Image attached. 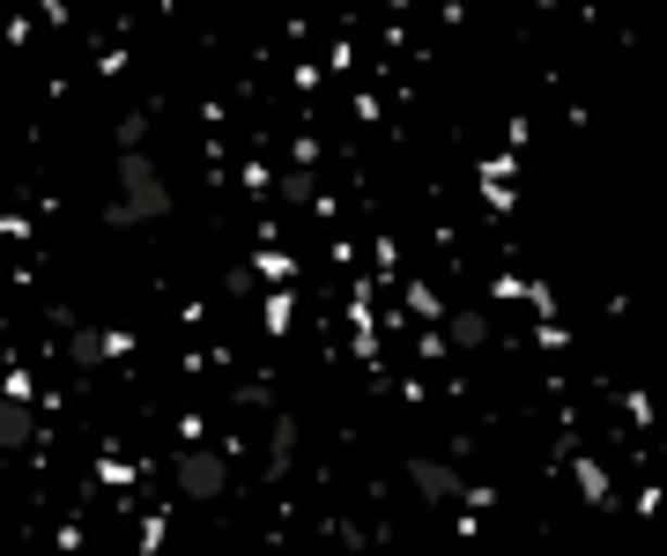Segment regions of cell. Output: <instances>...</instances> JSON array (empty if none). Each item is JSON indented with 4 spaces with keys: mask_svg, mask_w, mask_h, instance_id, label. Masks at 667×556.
<instances>
[{
    "mask_svg": "<svg viewBox=\"0 0 667 556\" xmlns=\"http://www.w3.org/2000/svg\"><path fill=\"white\" fill-rule=\"evenodd\" d=\"M408 482H416L423 497H460V475L445 460H408Z\"/></svg>",
    "mask_w": 667,
    "mask_h": 556,
    "instance_id": "obj_3",
    "label": "cell"
},
{
    "mask_svg": "<svg viewBox=\"0 0 667 556\" xmlns=\"http://www.w3.org/2000/svg\"><path fill=\"white\" fill-rule=\"evenodd\" d=\"M30 430H38V416H30V401H15V393H0V453H15V445H30Z\"/></svg>",
    "mask_w": 667,
    "mask_h": 556,
    "instance_id": "obj_2",
    "label": "cell"
},
{
    "mask_svg": "<svg viewBox=\"0 0 667 556\" xmlns=\"http://www.w3.org/2000/svg\"><path fill=\"white\" fill-rule=\"evenodd\" d=\"M223 482H230V475H223L215 453H201V445H193V453H178V490H186V497H201V505H209V497H223Z\"/></svg>",
    "mask_w": 667,
    "mask_h": 556,
    "instance_id": "obj_1",
    "label": "cell"
}]
</instances>
